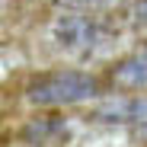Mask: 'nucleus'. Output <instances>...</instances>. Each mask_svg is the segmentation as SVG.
I'll use <instances>...</instances> for the list:
<instances>
[{"instance_id":"1","label":"nucleus","mask_w":147,"mask_h":147,"mask_svg":"<svg viewBox=\"0 0 147 147\" xmlns=\"http://www.w3.org/2000/svg\"><path fill=\"white\" fill-rule=\"evenodd\" d=\"M96 96H99V80L86 70H55L35 77L26 90V99L32 106H48V109L90 102Z\"/></svg>"},{"instance_id":"3","label":"nucleus","mask_w":147,"mask_h":147,"mask_svg":"<svg viewBox=\"0 0 147 147\" xmlns=\"http://www.w3.org/2000/svg\"><path fill=\"white\" fill-rule=\"evenodd\" d=\"M96 121H106V125H147V93H128V96H115L106 99L102 106H96L93 112Z\"/></svg>"},{"instance_id":"5","label":"nucleus","mask_w":147,"mask_h":147,"mask_svg":"<svg viewBox=\"0 0 147 147\" xmlns=\"http://www.w3.org/2000/svg\"><path fill=\"white\" fill-rule=\"evenodd\" d=\"M61 7H74V10H102V7H112L115 0H58Z\"/></svg>"},{"instance_id":"4","label":"nucleus","mask_w":147,"mask_h":147,"mask_svg":"<svg viewBox=\"0 0 147 147\" xmlns=\"http://www.w3.org/2000/svg\"><path fill=\"white\" fill-rule=\"evenodd\" d=\"M109 80L121 90H147V45L141 48L138 55L125 58L112 74H109Z\"/></svg>"},{"instance_id":"6","label":"nucleus","mask_w":147,"mask_h":147,"mask_svg":"<svg viewBox=\"0 0 147 147\" xmlns=\"http://www.w3.org/2000/svg\"><path fill=\"white\" fill-rule=\"evenodd\" d=\"M131 19L138 22V26H147V0H138V3H134V13H131Z\"/></svg>"},{"instance_id":"2","label":"nucleus","mask_w":147,"mask_h":147,"mask_svg":"<svg viewBox=\"0 0 147 147\" xmlns=\"http://www.w3.org/2000/svg\"><path fill=\"white\" fill-rule=\"evenodd\" d=\"M48 32H51V42L67 55H93L112 38L102 22L86 13H61L51 19Z\"/></svg>"}]
</instances>
